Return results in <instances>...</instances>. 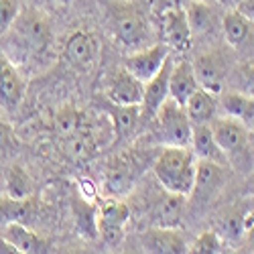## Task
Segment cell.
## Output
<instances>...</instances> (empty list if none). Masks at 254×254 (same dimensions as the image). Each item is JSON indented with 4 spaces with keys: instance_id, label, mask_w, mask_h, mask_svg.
<instances>
[{
    "instance_id": "1",
    "label": "cell",
    "mask_w": 254,
    "mask_h": 254,
    "mask_svg": "<svg viewBox=\"0 0 254 254\" xmlns=\"http://www.w3.org/2000/svg\"><path fill=\"white\" fill-rule=\"evenodd\" d=\"M0 37H2L0 49L8 55V59L14 65L29 61L31 57L43 55L51 47V41H53L49 20L39 10H33V8L20 10V14L10 25V29Z\"/></svg>"
},
{
    "instance_id": "2",
    "label": "cell",
    "mask_w": 254,
    "mask_h": 254,
    "mask_svg": "<svg viewBox=\"0 0 254 254\" xmlns=\"http://www.w3.org/2000/svg\"><path fill=\"white\" fill-rule=\"evenodd\" d=\"M197 157L187 146L165 144L163 151L157 155L153 171L163 189L173 193H181L185 197L191 195L193 181H195Z\"/></svg>"
},
{
    "instance_id": "3",
    "label": "cell",
    "mask_w": 254,
    "mask_h": 254,
    "mask_svg": "<svg viewBox=\"0 0 254 254\" xmlns=\"http://www.w3.org/2000/svg\"><path fill=\"white\" fill-rule=\"evenodd\" d=\"M209 126L228 159V167H234L244 175L254 173V140L250 136V128L232 116L214 118Z\"/></svg>"
},
{
    "instance_id": "4",
    "label": "cell",
    "mask_w": 254,
    "mask_h": 254,
    "mask_svg": "<svg viewBox=\"0 0 254 254\" xmlns=\"http://www.w3.org/2000/svg\"><path fill=\"white\" fill-rule=\"evenodd\" d=\"M110 20L118 43L130 51H138L151 43L153 33L146 16L134 4H112Z\"/></svg>"
},
{
    "instance_id": "5",
    "label": "cell",
    "mask_w": 254,
    "mask_h": 254,
    "mask_svg": "<svg viewBox=\"0 0 254 254\" xmlns=\"http://www.w3.org/2000/svg\"><path fill=\"white\" fill-rule=\"evenodd\" d=\"M157 118V136L165 144L173 146H189L193 124L189 122L183 104L173 98H167L155 114Z\"/></svg>"
},
{
    "instance_id": "6",
    "label": "cell",
    "mask_w": 254,
    "mask_h": 254,
    "mask_svg": "<svg viewBox=\"0 0 254 254\" xmlns=\"http://www.w3.org/2000/svg\"><path fill=\"white\" fill-rule=\"evenodd\" d=\"M130 220V207L120 199H108L98 211V234L108 246H118L124 238L126 224Z\"/></svg>"
},
{
    "instance_id": "7",
    "label": "cell",
    "mask_w": 254,
    "mask_h": 254,
    "mask_svg": "<svg viewBox=\"0 0 254 254\" xmlns=\"http://www.w3.org/2000/svg\"><path fill=\"white\" fill-rule=\"evenodd\" d=\"M106 94L112 104L118 106H140L144 96V81L132 75L126 67L116 69L106 83Z\"/></svg>"
},
{
    "instance_id": "8",
    "label": "cell",
    "mask_w": 254,
    "mask_h": 254,
    "mask_svg": "<svg viewBox=\"0 0 254 254\" xmlns=\"http://www.w3.org/2000/svg\"><path fill=\"white\" fill-rule=\"evenodd\" d=\"M169 57V45L167 43H153L138 51H132L124 59V67L132 75H136L140 81H149Z\"/></svg>"
},
{
    "instance_id": "9",
    "label": "cell",
    "mask_w": 254,
    "mask_h": 254,
    "mask_svg": "<svg viewBox=\"0 0 254 254\" xmlns=\"http://www.w3.org/2000/svg\"><path fill=\"white\" fill-rule=\"evenodd\" d=\"M228 167L214 163V161H201L197 159V169H195V181H193V189H191V195L199 201H211L226 183L228 177Z\"/></svg>"
},
{
    "instance_id": "10",
    "label": "cell",
    "mask_w": 254,
    "mask_h": 254,
    "mask_svg": "<svg viewBox=\"0 0 254 254\" xmlns=\"http://www.w3.org/2000/svg\"><path fill=\"white\" fill-rule=\"evenodd\" d=\"M193 71H195L197 83L203 90L216 94V96H220L224 92V83L228 77V65H226V59L222 57L220 51H209V53L199 55L193 63Z\"/></svg>"
},
{
    "instance_id": "11",
    "label": "cell",
    "mask_w": 254,
    "mask_h": 254,
    "mask_svg": "<svg viewBox=\"0 0 254 254\" xmlns=\"http://www.w3.org/2000/svg\"><path fill=\"white\" fill-rule=\"evenodd\" d=\"M27 90V81L20 73L18 65L8 59V55L0 49V104L8 110H14L20 104Z\"/></svg>"
},
{
    "instance_id": "12",
    "label": "cell",
    "mask_w": 254,
    "mask_h": 254,
    "mask_svg": "<svg viewBox=\"0 0 254 254\" xmlns=\"http://www.w3.org/2000/svg\"><path fill=\"white\" fill-rule=\"evenodd\" d=\"M161 27L165 43L177 51H187L191 45V29H189L185 10L179 6H169L161 14Z\"/></svg>"
},
{
    "instance_id": "13",
    "label": "cell",
    "mask_w": 254,
    "mask_h": 254,
    "mask_svg": "<svg viewBox=\"0 0 254 254\" xmlns=\"http://www.w3.org/2000/svg\"><path fill=\"white\" fill-rule=\"evenodd\" d=\"M142 248L153 254H185L189 244L177 228H159L153 226L142 234Z\"/></svg>"
},
{
    "instance_id": "14",
    "label": "cell",
    "mask_w": 254,
    "mask_h": 254,
    "mask_svg": "<svg viewBox=\"0 0 254 254\" xmlns=\"http://www.w3.org/2000/svg\"><path fill=\"white\" fill-rule=\"evenodd\" d=\"M185 201L187 197L181 193H173L167 191L159 195L151 207V222L153 226L159 228H177L181 222V216L185 211Z\"/></svg>"
},
{
    "instance_id": "15",
    "label": "cell",
    "mask_w": 254,
    "mask_h": 254,
    "mask_svg": "<svg viewBox=\"0 0 254 254\" xmlns=\"http://www.w3.org/2000/svg\"><path fill=\"white\" fill-rule=\"evenodd\" d=\"M2 238L20 254H43L51 250V244L45 238H41L37 232L29 230L20 222H8L4 226Z\"/></svg>"
},
{
    "instance_id": "16",
    "label": "cell",
    "mask_w": 254,
    "mask_h": 254,
    "mask_svg": "<svg viewBox=\"0 0 254 254\" xmlns=\"http://www.w3.org/2000/svg\"><path fill=\"white\" fill-rule=\"evenodd\" d=\"M98 53H100V41L96 39V35L88 31L71 33L65 43V55L69 63H73L75 67H81V69L94 65Z\"/></svg>"
},
{
    "instance_id": "17",
    "label": "cell",
    "mask_w": 254,
    "mask_h": 254,
    "mask_svg": "<svg viewBox=\"0 0 254 254\" xmlns=\"http://www.w3.org/2000/svg\"><path fill=\"white\" fill-rule=\"evenodd\" d=\"M171 55L167 57V61L163 63V67L149 79L144 81V96H142V104L140 110H144L146 116H155L159 106L169 98V73H171Z\"/></svg>"
},
{
    "instance_id": "18",
    "label": "cell",
    "mask_w": 254,
    "mask_h": 254,
    "mask_svg": "<svg viewBox=\"0 0 254 254\" xmlns=\"http://www.w3.org/2000/svg\"><path fill=\"white\" fill-rule=\"evenodd\" d=\"M191 151L197 159L201 161H214V163H220L224 167H228V159L224 155V151L220 149V144L211 132V126L209 124H195L191 128Z\"/></svg>"
},
{
    "instance_id": "19",
    "label": "cell",
    "mask_w": 254,
    "mask_h": 254,
    "mask_svg": "<svg viewBox=\"0 0 254 254\" xmlns=\"http://www.w3.org/2000/svg\"><path fill=\"white\" fill-rule=\"evenodd\" d=\"M183 108L187 112V118L193 126L195 124H209L216 118V110H218V98L216 94H211L207 90H203L201 86L189 96L183 104Z\"/></svg>"
},
{
    "instance_id": "20",
    "label": "cell",
    "mask_w": 254,
    "mask_h": 254,
    "mask_svg": "<svg viewBox=\"0 0 254 254\" xmlns=\"http://www.w3.org/2000/svg\"><path fill=\"white\" fill-rule=\"evenodd\" d=\"M199 88L193 65L189 61H181L177 65H171L169 73V98L177 100L179 104H185V100Z\"/></svg>"
},
{
    "instance_id": "21",
    "label": "cell",
    "mask_w": 254,
    "mask_h": 254,
    "mask_svg": "<svg viewBox=\"0 0 254 254\" xmlns=\"http://www.w3.org/2000/svg\"><path fill=\"white\" fill-rule=\"evenodd\" d=\"M220 106L224 108L226 116L236 118L246 128H254V98L242 92H226L222 94Z\"/></svg>"
},
{
    "instance_id": "22",
    "label": "cell",
    "mask_w": 254,
    "mask_h": 254,
    "mask_svg": "<svg viewBox=\"0 0 254 254\" xmlns=\"http://www.w3.org/2000/svg\"><path fill=\"white\" fill-rule=\"evenodd\" d=\"M183 10L187 16L189 29H191V35L207 33L216 20V12L209 6V0H189Z\"/></svg>"
},
{
    "instance_id": "23",
    "label": "cell",
    "mask_w": 254,
    "mask_h": 254,
    "mask_svg": "<svg viewBox=\"0 0 254 254\" xmlns=\"http://www.w3.org/2000/svg\"><path fill=\"white\" fill-rule=\"evenodd\" d=\"M250 27H252V23L236 8H230L222 16V31H224L228 45H232V47H238L244 43L250 35Z\"/></svg>"
},
{
    "instance_id": "24",
    "label": "cell",
    "mask_w": 254,
    "mask_h": 254,
    "mask_svg": "<svg viewBox=\"0 0 254 254\" xmlns=\"http://www.w3.org/2000/svg\"><path fill=\"white\" fill-rule=\"evenodd\" d=\"M4 189L6 195L14 199H27L33 195V179L23 167L12 165L4 175Z\"/></svg>"
},
{
    "instance_id": "25",
    "label": "cell",
    "mask_w": 254,
    "mask_h": 254,
    "mask_svg": "<svg viewBox=\"0 0 254 254\" xmlns=\"http://www.w3.org/2000/svg\"><path fill=\"white\" fill-rule=\"evenodd\" d=\"M73 216H75V224H77V230L81 232V236L94 238L98 234V209L92 203L83 199H75Z\"/></svg>"
},
{
    "instance_id": "26",
    "label": "cell",
    "mask_w": 254,
    "mask_h": 254,
    "mask_svg": "<svg viewBox=\"0 0 254 254\" xmlns=\"http://www.w3.org/2000/svg\"><path fill=\"white\" fill-rule=\"evenodd\" d=\"M112 122H114V128H116V134L118 136H126L130 134L136 124H138V118H140V106H118L114 104L112 108Z\"/></svg>"
},
{
    "instance_id": "27",
    "label": "cell",
    "mask_w": 254,
    "mask_h": 254,
    "mask_svg": "<svg viewBox=\"0 0 254 254\" xmlns=\"http://www.w3.org/2000/svg\"><path fill=\"white\" fill-rule=\"evenodd\" d=\"M31 214V197L27 199H14L6 197L0 199V222H20L23 224Z\"/></svg>"
},
{
    "instance_id": "28",
    "label": "cell",
    "mask_w": 254,
    "mask_h": 254,
    "mask_svg": "<svg viewBox=\"0 0 254 254\" xmlns=\"http://www.w3.org/2000/svg\"><path fill=\"white\" fill-rule=\"evenodd\" d=\"M132 179H134V173H132V169H128V165L112 167L106 173V189L112 195H120L132 187Z\"/></svg>"
},
{
    "instance_id": "29",
    "label": "cell",
    "mask_w": 254,
    "mask_h": 254,
    "mask_svg": "<svg viewBox=\"0 0 254 254\" xmlns=\"http://www.w3.org/2000/svg\"><path fill=\"white\" fill-rule=\"evenodd\" d=\"M226 244L222 240V236L214 230H207L201 232V234L193 240V244L189 246V252H195V254H218V252H226L224 250Z\"/></svg>"
},
{
    "instance_id": "30",
    "label": "cell",
    "mask_w": 254,
    "mask_h": 254,
    "mask_svg": "<svg viewBox=\"0 0 254 254\" xmlns=\"http://www.w3.org/2000/svg\"><path fill=\"white\" fill-rule=\"evenodd\" d=\"M55 126H57V132L61 136H69L73 132H77L79 128H83V116L73 110V108H63L57 116H55Z\"/></svg>"
},
{
    "instance_id": "31",
    "label": "cell",
    "mask_w": 254,
    "mask_h": 254,
    "mask_svg": "<svg viewBox=\"0 0 254 254\" xmlns=\"http://www.w3.org/2000/svg\"><path fill=\"white\" fill-rule=\"evenodd\" d=\"M23 0H0V35H4L23 10Z\"/></svg>"
},
{
    "instance_id": "32",
    "label": "cell",
    "mask_w": 254,
    "mask_h": 254,
    "mask_svg": "<svg viewBox=\"0 0 254 254\" xmlns=\"http://www.w3.org/2000/svg\"><path fill=\"white\" fill-rule=\"evenodd\" d=\"M236 83H238V92L254 98V59H250V61H246L240 65Z\"/></svg>"
},
{
    "instance_id": "33",
    "label": "cell",
    "mask_w": 254,
    "mask_h": 254,
    "mask_svg": "<svg viewBox=\"0 0 254 254\" xmlns=\"http://www.w3.org/2000/svg\"><path fill=\"white\" fill-rule=\"evenodd\" d=\"M14 149H16V136L10 126L4 120H0V157L12 155Z\"/></svg>"
},
{
    "instance_id": "34",
    "label": "cell",
    "mask_w": 254,
    "mask_h": 254,
    "mask_svg": "<svg viewBox=\"0 0 254 254\" xmlns=\"http://www.w3.org/2000/svg\"><path fill=\"white\" fill-rule=\"evenodd\" d=\"M242 230L246 234V244L254 252V211H246L242 218Z\"/></svg>"
},
{
    "instance_id": "35",
    "label": "cell",
    "mask_w": 254,
    "mask_h": 254,
    "mask_svg": "<svg viewBox=\"0 0 254 254\" xmlns=\"http://www.w3.org/2000/svg\"><path fill=\"white\" fill-rule=\"evenodd\" d=\"M236 10H240L250 23L254 25V0H240V4L236 6Z\"/></svg>"
},
{
    "instance_id": "36",
    "label": "cell",
    "mask_w": 254,
    "mask_h": 254,
    "mask_svg": "<svg viewBox=\"0 0 254 254\" xmlns=\"http://www.w3.org/2000/svg\"><path fill=\"white\" fill-rule=\"evenodd\" d=\"M216 2L220 4V6H224V8H236L238 4H240V0H216Z\"/></svg>"
},
{
    "instance_id": "37",
    "label": "cell",
    "mask_w": 254,
    "mask_h": 254,
    "mask_svg": "<svg viewBox=\"0 0 254 254\" xmlns=\"http://www.w3.org/2000/svg\"><path fill=\"white\" fill-rule=\"evenodd\" d=\"M57 2H69V0H57Z\"/></svg>"
},
{
    "instance_id": "38",
    "label": "cell",
    "mask_w": 254,
    "mask_h": 254,
    "mask_svg": "<svg viewBox=\"0 0 254 254\" xmlns=\"http://www.w3.org/2000/svg\"><path fill=\"white\" fill-rule=\"evenodd\" d=\"M0 189H2V185H0Z\"/></svg>"
}]
</instances>
